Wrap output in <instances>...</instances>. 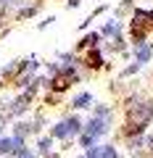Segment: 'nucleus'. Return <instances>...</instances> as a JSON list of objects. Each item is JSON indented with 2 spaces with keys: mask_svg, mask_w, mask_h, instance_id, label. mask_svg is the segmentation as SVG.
<instances>
[{
  "mask_svg": "<svg viewBox=\"0 0 153 158\" xmlns=\"http://www.w3.org/2000/svg\"><path fill=\"white\" fill-rule=\"evenodd\" d=\"M74 79H77V74H74V71H66V74H61V77H56L53 87H56V90H66L69 82H74Z\"/></svg>",
  "mask_w": 153,
  "mask_h": 158,
  "instance_id": "nucleus-1",
  "label": "nucleus"
},
{
  "mask_svg": "<svg viewBox=\"0 0 153 158\" xmlns=\"http://www.w3.org/2000/svg\"><path fill=\"white\" fill-rule=\"evenodd\" d=\"M87 132H90V135H103V132H106V121L95 116V118L90 121V127H87Z\"/></svg>",
  "mask_w": 153,
  "mask_h": 158,
  "instance_id": "nucleus-2",
  "label": "nucleus"
},
{
  "mask_svg": "<svg viewBox=\"0 0 153 158\" xmlns=\"http://www.w3.org/2000/svg\"><path fill=\"white\" fill-rule=\"evenodd\" d=\"M100 53H98V50H92V53H87V66H92V69H98V66H100Z\"/></svg>",
  "mask_w": 153,
  "mask_h": 158,
  "instance_id": "nucleus-3",
  "label": "nucleus"
},
{
  "mask_svg": "<svg viewBox=\"0 0 153 158\" xmlns=\"http://www.w3.org/2000/svg\"><path fill=\"white\" fill-rule=\"evenodd\" d=\"M148 58H151V48H148V45L137 48V61H140V63H145Z\"/></svg>",
  "mask_w": 153,
  "mask_h": 158,
  "instance_id": "nucleus-4",
  "label": "nucleus"
},
{
  "mask_svg": "<svg viewBox=\"0 0 153 158\" xmlns=\"http://www.w3.org/2000/svg\"><path fill=\"white\" fill-rule=\"evenodd\" d=\"M53 135H56V137H66V135H71V132H69V124H66V121H63V124H58L56 129H53Z\"/></svg>",
  "mask_w": 153,
  "mask_h": 158,
  "instance_id": "nucleus-5",
  "label": "nucleus"
},
{
  "mask_svg": "<svg viewBox=\"0 0 153 158\" xmlns=\"http://www.w3.org/2000/svg\"><path fill=\"white\" fill-rule=\"evenodd\" d=\"M87 103H90V95H87V92H82V95L77 98V100H74V106H77V108H85Z\"/></svg>",
  "mask_w": 153,
  "mask_h": 158,
  "instance_id": "nucleus-6",
  "label": "nucleus"
},
{
  "mask_svg": "<svg viewBox=\"0 0 153 158\" xmlns=\"http://www.w3.org/2000/svg\"><path fill=\"white\" fill-rule=\"evenodd\" d=\"M98 158H116V150L113 148H100V156Z\"/></svg>",
  "mask_w": 153,
  "mask_h": 158,
  "instance_id": "nucleus-7",
  "label": "nucleus"
},
{
  "mask_svg": "<svg viewBox=\"0 0 153 158\" xmlns=\"http://www.w3.org/2000/svg\"><path fill=\"white\" fill-rule=\"evenodd\" d=\"M66 124H69V132H77V129H79V121H77V118H71V121H66Z\"/></svg>",
  "mask_w": 153,
  "mask_h": 158,
  "instance_id": "nucleus-8",
  "label": "nucleus"
},
{
  "mask_svg": "<svg viewBox=\"0 0 153 158\" xmlns=\"http://www.w3.org/2000/svg\"><path fill=\"white\" fill-rule=\"evenodd\" d=\"M95 42H98V34H90V37L82 42V45H95Z\"/></svg>",
  "mask_w": 153,
  "mask_h": 158,
  "instance_id": "nucleus-9",
  "label": "nucleus"
},
{
  "mask_svg": "<svg viewBox=\"0 0 153 158\" xmlns=\"http://www.w3.org/2000/svg\"><path fill=\"white\" fill-rule=\"evenodd\" d=\"M100 156V148H90V153H87V158H98Z\"/></svg>",
  "mask_w": 153,
  "mask_h": 158,
  "instance_id": "nucleus-10",
  "label": "nucleus"
}]
</instances>
